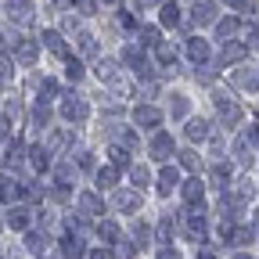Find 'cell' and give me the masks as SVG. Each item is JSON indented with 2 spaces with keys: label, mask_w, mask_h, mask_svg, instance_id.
<instances>
[{
  "label": "cell",
  "mask_w": 259,
  "mask_h": 259,
  "mask_svg": "<svg viewBox=\"0 0 259 259\" xmlns=\"http://www.w3.org/2000/svg\"><path fill=\"white\" fill-rule=\"evenodd\" d=\"M148 151H151L155 162H166V158L173 155V137H169V134H155L151 144H148Z\"/></svg>",
  "instance_id": "cell-8"
},
{
  "label": "cell",
  "mask_w": 259,
  "mask_h": 259,
  "mask_svg": "<svg viewBox=\"0 0 259 259\" xmlns=\"http://www.w3.org/2000/svg\"><path fill=\"white\" fill-rule=\"evenodd\" d=\"M76 44H79V51H83V54H97V44H94V36H90V32H79V36H76Z\"/></svg>",
  "instance_id": "cell-37"
},
{
  "label": "cell",
  "mask_w": 259,
  "mask_h": 259,
  "mask_svg": "<svg viewBox=\"0 0 259 259\" xmlns=\"http://www.w3.org/2000/svg\"><path fill=\"white\" fill-rule=\"evenodd\" d=\"M29 166L36 169V173H47V169H51V151H47L44 144H36V148H29Z\"/></svg>",
  "instance_id": "cell-15"
},
{
  "label": "cell",
  "mask_w": 259,
  "mask_h": 259,
  "mask_svg": "<svg viewBox=\"0 0 259 259\" xmlns=\"http://www.w3.org/2000/svg\"><path fill=\"white\" fill-rule=\"evenodd\" d=\"M194 259H216L212 252H198V255H194Z\"/></svg>",
  "instance_id": "cell-56"
},
{
  "label": "cell",
  "mask_w": 259,
  "mask_h": 259,
  "mask_svg": "<svg viewBox=\"0 0 259 259\" xmlns=\"http://www.w3.org/2000/svg\"><path fill=\"white\" fill-rule=\"evenodd\" d=\"M180 166H184L187 173H194V169H198V155H194V151H187V148H184V151H180Z\"/></svg>",
  "instance_id": "cell-38"
},
{
  "label": "cell",
  "mask_w": 259,
  "mask_h": 259,
  "mask_svg": "<svg viewBox=\"0 0 259 259\" xmlns=\"http://www.w3.org/2000/svg\"><path fill=\"white\" fill-rule=\"evenodd\" d=\"M79 169H94V158H90V151H83V155H79Z\"/></svg>",
  "instance_id": "cell-51"
},
{
  "label": "cell",
  "mask_w": 259,
  "mask_h": 259,
  "mask_svg": "<svg viewBox=\"0 0 259 259\" xmlns=\"http://www.w3.org/2000/svg\"><path fill=\"white\" fill-rule=\"evenodd\" d=\"M94 177H97V184H101V187H115V180H119V169H115V166H101V169H97Z\"/></svg>",
  "instance_id": "cell-30"
},
{
  "label": "cell",
  "mask_w": 259,
  "mask_h": 259,
  "mask_svg": "<svg viewBox=\"0 0 259 259\" xmlns=\"http://www.w3.org/2000/svg\"><path fill=\"white\" fill-rule=\"evenodd\" d=\"M25 248H29V252H44V248H47V234L29 231V234H25Z\"/></svg>",
  "instance_id": "cell-31"
},
{
  "label": "cell",
  "mask_w": 259,
  "mask_h": 259,
  "mask_svg": "<svg viewBox=\"0 0 259 259\" xmlns=\"http://www.w3.org/2000/svg\"><path fill=\"white\" fill-rule=\"evenodd\" d=\"M0 51H4V36H0Z\"/></svg>",
  "instance_id": "cell-59"
},
{
  "label": "cell",
  "mask_w": 259,
  "mask_h": 259,
  "mask_svg": "<svg viewBox=\"0 0 259 259\" xmlns=\"http://www.w3.org/2000/svg\"><path fill=\"white\" fill-rule=\"evenodd\" d=\"M234 259H248V255H234Z\"/></svg>",
  "instance_id": "cell-60"
},
{
  "label": "cell",
  "mask_w": 259,
  "mask_h": 259,
  "mask_svg": "<svg viewBox=\"0 0 259 259\" xmlns=\"http://www.w3.org/2000/svg\"><path fill=\"white\" fill-rule=\"evenodd\" d=\"M184 51H187V58H191L194 65H205V61H209V44H205L202 36H191Z\"/></svg>",
  "instance_id": "cell-14"
},
{
  "label": "cell",
  "mask_w": 259,
  "mask_h": 259,
  "mask_svg": "<svg viewBox=\"0 0 259 259\" xmlns=\"http://www.w3.org/2000/svg\"><path fill=\"white\" fill-rule=\"evenodd\" d=\"M184 134H187V141H205L209 137V122L205 119H187Z\"/></svg>",
  "instance_id": "cell-19"
},
{
  "label": "cell",
  "mask_w": 259,
  "mask_h": 259,
  "mask_svg": "<svg viewBox=\"0 0 259 259\" xmlns=\"http://www.w3.org/2000/svg\"><path fill=\"white\" fill-rule=\"evenodd\" d=\"M8 227H15V231H25V227H29V209H15L11 205V212H8Z\"/></svg>",
  "instance_id": "cell-24"
},
{
  "label": "cell",
  "mask_w": 259,
  "mask_h": 259,
  "mask_svg": "<svg viewBox=\"0 0 259 259\" xmlns=\"http://www.w3.org/2000/svg\"><path fill=\"white\" fill-rule=\"evenodd\" d=\"M4 137H8V122H4V119H0V141H4Z\"/></svg>",
  "instance_id": "cell-55"
},
{
  "label": "cell",
  "mask_w": 259,
  "mask_h": 259,
  "mask_svg": "<svg viewBox=\"0 0 259 259\" xmlns=\"http://www.w3.org/2000/svg\"><path fill=\"white\" fill-rule=\"evenodd\" d=\"M252 234H259V209L252 212Z\"/></svg>",
  "instance_id": "cell-54"
},
{
  "label": "cell",
  "mask_w": 259,
  "mask_h": 259,
  "mask_svg": "<svg viewBox=\"0 0 259 259\" xmlns=\"http://www.w3.org/2000/svg\"><path fill=\"white\" fill-rule=\"evenodd\" d=\"M72 4H76V11H79V15H94V8H97L94 0H72Z\"/></svg>",
  "instance_id": "cell-48"
},
{
  "label": "cell",
  "mask_w": 259,
  "mask_h": 259,
  "mask_svg": "<svg viewBox=\"0 0 259 259\" xmlns=\"http://www.w3.org/2000/svg\"><path fill=\"white\" fill-rule=\"evenodd\" d=\"M245 58V47L241 44H227V51H223V61L227 65H234V61H241Z\"/></svg>",
  "instance_id": "cell-35"
},
{
  "label": "cell",
  "mask_w": 259,
  "mask_h": 259,
  "mask_svg": "<svg viewBox=\"0 0 259 259\" xmlns=\"http://www.w3.org/2000/svg\"><path fill=\"white\" fill-rule=\"evenodd\" d=\"M158 259H180V255H177L173 248H158Z\"/></svg>",
  "instance_id": "cell-53"
},
{
  "label": "cell",
  "mask_w": 259,
  "mask_h": 259,
  "mask_svg": "<svg viewBox=\"0 0 259 259\" xmlns=\"http://www.w3.org/2000/svg\"><path fill=\"white\" fill-rule=\"evenodd\" d=\"M245 51H259V29H248V36H245Z\"/></svg>",
  "instance_id": "cell-47"
},
{
  "label": "cell",
  "mask_w": 259,
  "mask_h": 259,
  "mask_svg": "<svg viewBox=\"0 0 259 259\" xmlns=\"http://www.w3.org/2000/svg\"><path fill=\"white\" fill-rule=\"evenodd\" d=\"M130 180H134V187H148L151 184V173L144 166H130Z\"/></svg>",
  "instance_id": "cell-33"
},
{
  "label": "cell",
  "mask_w": 259,
  "mask_h": 259,
  "mask_svg": "<svg viewBox=\"0 0 259 259\" xmlns=\"http://www.w3.org/2000/svg\"><path fill=\"white\" fill-rule=\"evenodd\" d=\"M141 44H148V47H158V44H162V32H158L155 25H144V29H141Z\"/></svg>",
  "instance_id": "cell-34"
},
{
  "label": "cell",
  "mask_w": 259,
  "mask_h": 259,
  "mask_svg": "<svg viewBox=\"0 0 259 259\" xmlns=\"http://www.w3.org/2000/svg\"><path fill=\"white\" fill-rule=\"evenodd\" d=\"M97 79H105V83H119V65L115 61H97Z\"/></svg>",
  "instance_id": "cell-23"
},
{
  "label": "cell",
  "mask_w": 259,
  "mask_h": 259,
  "mask_svg": "<svg viewBox=\"0 0 259 259\" xmlns=\"http://www.w3.org/2000/svg\"><path fill=\"white\" fill-rule=\"evenodd\" d=\"M180 194H184V205H191V212H202V205H205V187H202L198 177H187V184L180 187Z\"/></svg>",
  "instance_id": "cell-3"
},
{
  "label": "cell",
  "mask_w": 259,
  "mask_h": 259,
  "mask_svg": "<svg viewBox=\"0 0 259 259\" xmlns=\"http://www.w3.org/2000/svg\"><path fill=\"white\" fill-rule=\"evenodd\" d=\"M87 259H115V252L112 248H94V252H87Z\"/></svg>",
  "instance_id": "cell-49"
},
{
  "label": "cell",
  "mask_w": 259,
  "mask_h": 259,
  "mask_svg": "<svg viewBox=\"0 0 259 259\" xmlns=\"http://www.w3.org/2000/svg\"><path fill=\"white\" fill-rule=\"evenodd\" d=\"M15 198H18V180L0 177V202H15Z\"/></svg>",
  "instance_id": "cell-26"
},
{
  "label": "cell",
  "mask_w": 259,
  "mask_h": 259,
  "mask_svg": "<svg viewBox=\"0 0 259 259\" xmlns=\"http://www.w3.org/2000/svg\"><path fill=\"white\" fill-rule=\"evenodd\" d=\"M134 122L144 126V130H151V126L162 122V112H158L155 105H137V108H134Z\"/></svg>",
  "instance_id": "cell-10"
},
{
  "label": "cell",
  "mask_w": 259,
  "mask_h": 259,
  "mask_svg": "<svg viewBox=\"0 0 259 259\" xmlns=\"http://www.w3.org/2000/svg\"><path fill=\"white\" fill-rule=\"evenodd\" d=\"M245 141H248V144H259V122L248 126V137H245Z\"/></svg>",
  "instance_id": "cell-50"
},
{
  "label": "cell",
  "mask_w": 259,
  "mask_h": 259,
  "mask_svg": "<svg viewBox=\"0 0 259 259\" xmlns=\"http://www.w3.org/2000/svg\"><path fill=\"white\" fill-rule=\"evenodd\" d=\"M108 155H112V166H115V169H130V151H126L122 144H112Z\"/></svg>",
  "instance_id": "cell-27"
},
{
  "label": "cell",
  "mask_w": 259,
  "mask_h": 259,
  "mask_svg": "<svg viewBox=\"0 0 259 259\" xmlns=\"http://www.w3.org/2000/svg\"><path fill=\"white\" fill-rule=\"evenodd\" d=\"M65 76H69L72 83H79V79H83V61H76V58H69V65H65Z\"/></svg>",
  "instance_id": "cell-36"
},
{
  "label": "cell",
  "mask_w": 259,
  "mask_h": 259,
  "mask_svg": "<svg viewBox=\"0 0 259 259\" xmlns=\"http://www.w3.org/2000/svg\"><path fill=\"white\" fill-rule=\"evenodd\" d=\"M76 205H79V212H83V216H101V212H105V202L97 198L94 191H83Z\"/></svg>",
  "instance_id": "cell-12"
},
{
  "label": "cell",
  "mask_w": 259,
  "mask_h": 259,
  "mask_svg": "<svg viewBox=\"0 0 259 259\" xmlns=\"http://www.w3.org/2000/svg\"><path fill=\"white\" fill-rule=\"evenodd\" d=\"M22 151H25V144H22V141H15V144L8 148V166H18V162H22Z\"/></svg>",
  "instance_id": "cell-43"
},
{
  "label": "cell",
  "mask_w": 259,
  "mask_h": 259,
  "mask_svg": "<svg viewBox=\"0 0 259 259\" xmlns=\"http://www.w3.org/2000/svg\"><path fill=\"white\" fill-rule=\"evenodd\" d=\"M11 76H15V69H11V61H8V58H0V90H4V87L11 83Z\"/></svg>",
  "instance_id": "cell-40"
},
{
  "label": "cell",
  "mask_w": 259,
  "mask_h": 259,
  "mask_svg": "<svg viewBox=\"0 0 259 259\" xmlns=\"http://www.w3.org/2000/svg\"><path fill=\"white\" fill-rule=\"evenodd\" d=\"M61 119H65V122H72V126H79V122H87V119H90V105L83 101V97L69 94V97L61 101Z\"/></svg>",
  "instance_id": "cell-1"
},
{
  "label": "cell",
  "mask_w": 259,
  "mask_h": 259,
  "mask_svg": "<svg viewBox=\"0 0 259 259\" xmlns=\"http://www.w3.org/2000/svg\"><path fill=\"white\" fill-rule=\"evenodd\" d=\"M40 40H44L47 51H54L58 58L69 61V47H65V40H61V32H58V29H44V36H40Z\"/></svg>",
  "instance_id": "cell-13"
},
{
  "label": "cell",
  "mask_w": 259,
  "mask_h": 259,
  "mask_svg": "<svg viewBox=\"0 0 259 259\" xmlns=\"http://www.w3.org/2000/svg\"><path fill=\"white\" fill-rule=\"evenodd\" d=\"M40 54V44L36 40H15V61L18 65H32Z\"/></svg>",
  "instance_id": "cell-11"
},
{
  "label": "cell",
  "mask_w": 259,
  "mask_h": 259,
  "mask_svg": "<svg viewBox=\"0 0 259 259\" xmlns=\"http://www.w3.org/2000/svg\"><path fill=\"white\" fill-rule=\"evenodd\" d=\"M177 169H158V194H169L173 187H177Z\"/></svg>",
  "instance_id": "cell-25"
},
{
  "label": "cell",
  "mask_w": 259,
  "mask_h": 259,
  "mask_svg": "<svg viewBox=\"0 0 259 259\" xmlns=\"http://www.w3.org/2000/svg\"><path fill=\"white\" fill-rule=\"evenodd\" d=\"M119 22H122V25H130V29H134V25H137V18H134V15H130V11H122V15H119Z\"/></svg>",
  "instance_id": "cell-52"
},
{
  "label": "cell",
  "mask_w": 259,
  "mask_h": 259,
  "mask_svg": "<svg viewBox=\"0 0 259 259\" xmlns=\"http://www.w3.org/2000/svg\"><path fill=\"white\" fill-rule=\"evenodd\" d=\"M212 180H220V187H227V180H231V169H227L223 162H220V166H212Z\"/></svg>",
  "instance_id": "cell-45"
},
{
  "label": "cell",
  "mask_w": 259,
  "mask_h": 259,
  "mask_svg": "<svg viewBox=\"0 0 259 259\" xmlns=\"http://www.w3.org/2000/svg\"><path fill=\"white\" fill-rule=\"evenodd\" d=\"M61 255H65V259H83V255H87V245H83L76 234H69V238H61Z\"/></svg>",
  "instance_id": "cell-18"
},
{
  "label": "cell",
  "mask_w": 259,
  "mask_h": 259,
  "mask_svg": "<svg viewBox=\"0 0 259 259\" xmlns=\"http://www.w3.org/2000/svg\"><path fill=\"white\" fill-rule=\"evenodd\" d=\"M144 4H166V0H144Z\"/></svg>",
  "instance_id": "cell-57"
},
{
  "label": "cell",
  "mask_w": 259,
  "mask_h": 259,
  "mask_svg": "<svg viewBox=\"0 0 259 259\" xmlns=\"http://www.w3.org/2000/svg\"><path fill=\"white\" fill-rule=\"evenodd\" d=\"M4 115H8V119H4L8 126H11V122L18 126V119H22V105H18V101H8V108H4Z\"/></svg>",
  "instance_id": "cell-39"
},
{
  "label": "cell",
  "mask_w": 259,
  "mask_h": 259,
  "mask_svg": "<svg viewBox=\"0 0 259 259\" xmlns=\"http://www.w3.org/2000/svg\"><path fill=\"white\" fill-rule=\"evenodd\" d=\"M231 83L238 90H259V69L255 65H238V69L231 72Z\"/></svg>",
  "instance_id": "cell-4"
},
{
  "label": "cell",
  "mask_w": 259,
  "mask_h": 259,
  "mask_svg": "<svg viewBox=\"0 0 259 259\" xmlns=\"http://www.w3.org/2000/svg\"><path fill=\"white\" fill-rule=\"evenodd\" d=\"M155 58H158V65H162L166 72H173V65H177V47H173L169 40H162V44L155 47Z\"/></svg>",
  "instance_id": "cell-16"
},
{
  "label": "cell",
  "mask_w": 259,
  "mask_h": 259,
  "mask_svg": "<svg viewBox=\"0 0 259 259\" xmlns=\"http://www.w3.org/2000/svg\"><path fill=\"white\" fill-rule=\"evenodd\" d=\"M97 238H105L108 245H115V241H119V227H115L112 220H101V223H97Z\"/></svg>",
  "instance_id": "cell-29"
},
{
  "label": "cell",
  "mask_w": 259,
  "mask_h": 259,
  "mask_svg": "<svg viewBox=\"0 0 259 259\" xmlns=\"http://www.w3.org/2000/svg\"><path fill=\"white\" fill-rule=\"evenodd\" d=\"M122 61H126V65H130V69H134V72H137L141 79H148V76H151V65L144 61V51H141L137 44H134V47H126V51H122Z\"/></svg>",
  "instance_id": "cell-5"
},
{
  "label": "cell",
  "mask_w": 259,
  "mask_h": 259,
  "mask_svg": "<svg viewBox=\"0 0 259 259\" xmlns=\"http://www.w3.org/2000/svg\"><path fill=\"white\" fill-rule=\"evenodd\" d=\"M8 18L18 25H29L32 22V0H8Z\"/></svg>",
  "instance_id": "cell-9"
},
{
  "label": "cell",
  "mask_w": 259,
  "mask_h": 259,
  "mask_svg": "<svg viewBox=\"0 0 259 259\" xmlns=\"http://www.w3.org/2000/svg\"><path fill=\"white\" fill-rule=\"evenodd\" d=\"M69 141H72V134H69V130H54V134H51V141L44 144L51 155H58L61 148H69Z\"/></svg>",
  "instance_id": "cell-21"
},
{
  "label": "cell",
  "mask_w": 259,
  "mask_h": 259,
  "mask_svg": "<svg viewBox=\"0 0 259 259\" xmlns=\"http://www.w3.org/2000/svg\"><path fill=\"white\" fill-rule=\"evenodd\" d=\"M255 234L248 231V227H234V238H231V245H248Z\"/></svg>",
  "instance_id": "cell-41"
},
{
  "label": "cell",
  "mask_w": 259,
  "mask_h": 259,
  "mask_svg": "<svg viewBox=\"0 0 259 259\" xmlns=\"http://www.w3.org/2000/svg\"><path fill=\"white\" fill-rule=\"evenodd\" d=\"M184 234H187L191 241H205V238H209L205 216H202V212H191V216H184Z\"/></svg>",
  "instance_id": "cell-6"
},
{
  "label": "cell",
  "mask_w": 259,
  "mask_h": 259,
  "mask_svg": "<svg viewBox=\"0 0 259 259\" xmlns=\"http://www.w3.org/2000/svg\"><path fill=\"white\" fill-rule=\"evenodd\" d=\"M101 4H119V0H101Z\"/></svg>",
  "instance_id": "cell-58"
},
{
  "label": "cell",
  "mask_w": 259,
  "mask_h": 259,
  "mask_svg": "<svg viewBox=\"0 0 259 259\" xmlns=\"http://www.w3.org/2000/svg\"><path fill=\"white\" fill-rule=\"evenodd\" d=\"M187 115V101H184V94H173V119H184Z\"/></svg>",
  "instance_id": "cell-44"
},
{
  "label": "cell",
  "mask_w": 259,
  "mask_h": 259,
  "mask_svg": "<svg viewBox=\"0 0 259 259\" xmlns=\"http://www.w3.org/2000/svg\"><path fill=\"white\" fill-rule=\"evenodd\" d=\"M234 162H238V166H241V169H248V166H252V162H255V155H252V144H248L245 137H241V141L234 144Z\"/></svg>",
  "instance_id": "cell-20"
},
{
  "label": "cell",
  "mask_w": 259,
  "mask_h": 259,
  "mask_svg": "<svg viewBox=\"0 0 259 259\" xmlns=\"http://www.w3.org/2000/svg\"><path fill=\"white\" fill-rule=\"evenodd\" d=\"M51 122V108H47V101H36V108H32V126H47Z\"/></svg>",
  "instance_id": "cell-32"
},
{
  "label": "cell",
  "mask_w": 259,
  "mask_h": 259,
  "mask_svg": "<svg viewBox=\"0 0 259 259\" xmlns=\"http://www.w3.org/2000/svg\"><path fill=\"white\" fill-rule=\"evenodd\" d=\"M158 22L162 25H180V8L173 4V0H166V4L158 8Z\"/></svg>",
  "instance_id": "cell-22"
},
{
  "label": "cell",
  "mask_w": 259,
  "mask_h": 259,
  "mask_svg": "<svg viewBox=\"0 0 259 259\" xmlns=\"http://www.w3.org/2000/svg\"><path fill=\"white\" fill-rule=\"evenodd\" d=\"M148 234H151V231H148V223H134V238H137V248H141V245H148Z\"/></svg>",
  "instance_id": "cell-46"
},
{
  "label": "cell",
  "mask_w": 259,
  "mask_h": 259,
  "mask_svg": "<svg viewBox=\"0 0 259 259\" xmlns=\"http://www.w3.org/2000/svg\"><path fill=\"white\" fill-rule=\"evenodd\" d=\"M51 97H58V83L54 79H44L40 83V101H51Z\"/></svg>",
  "instance_id": "cell-42"
},
{
  "label": "cell",
  "mask_w": 259,
  "mask_h": 259,
  "mask_svg": "<svg viewBox=\"0 0 259 259\" xmlns=\"http://www.w3.org/2000/svg\"><path fill=\"white\" fill-rule=\"evenodd\" d=\"M238 18H223V22H216V40H231L234 32H238Z\"/></svg>",
  "instance_id": "cell-28"
},
{
  "label": "cell",
  "mask_w": 259,
  "mask_h": 259,
  "mask_svg": "<svg viewBox=\"0 0 259 259\" xmlns=\"http://www.w3.org/2000/svg\"><path fill=\"white\" fill-rule=\"evenodd\" d=\"M212 105H216L223 126H238V122H241V105L234 101L231 94H216V97H212Z\"/></svg>",
  "instance_id": "cell-2"
},
{
  "label": "cell",
  "mask_w": 259,
  "mask_h": 259,
  "mask_svg": "<svg viewBox=\"0 0 259 259\" xmlns=\"http://www.w3.org/2000/svg\"><path fill=\"white\" fill-rule=\"evenodd\" d=\"M191 22H194V25H209V22H216V8L209 4V0H198V4H194V11H191Z\"/></svg>",
  "instance_id": "cell-17"
},
{
  "label": "cell",
  "mask_w": 259,
  "mask_h": 259,
  "mask_svg": "<svg viewBox=\"0 0 259 259\" xmlns=\"http://www.w3.org/2000/svg\"><path fill=\"white\" fill-rule=\"evenodd\" d=\"M112 205H115L119 212H137V209L144 205V198H141V191H115V194H112Z\"/></svg>",
  "instance_id": "cell-7"
}]
</instances>
